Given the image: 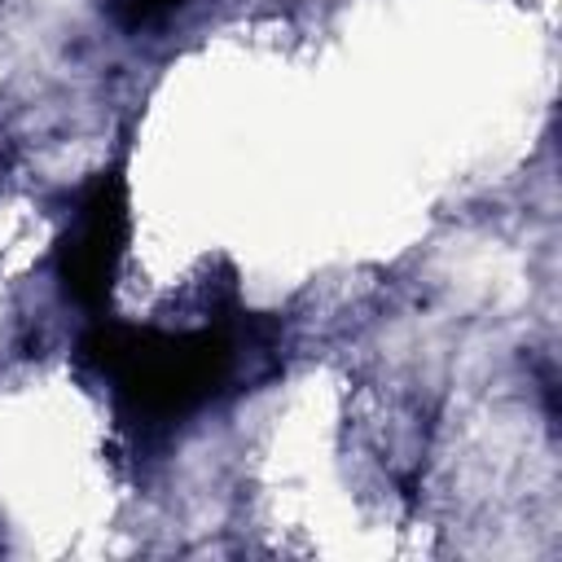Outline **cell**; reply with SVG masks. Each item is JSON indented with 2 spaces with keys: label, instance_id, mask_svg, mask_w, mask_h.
<instances>
[{
  "label": "cell",
  "instance_id": "cell-1",
  "mask_svg": "<svg viewBox=\"0 0 562 562\" xmlns=\"http://www.w3.org/2000/svg\"><path fill=\"white\" fill-rule=\"evenodd\" d=\"M88 356L101 373L114 378L123 404L145 422H171L198 408L224 386L237 364V347L224 329H97Z\"/></svg>",
  "mask_w": 562,
  "mask_h": 562
},
{
  "label": "cell",
  "instance_id": "cell-2",
  "mask_svg": "<svg viewBox=\"0 0 562 562\" xmlns=\"http://www.w3.org/2000/svg\"><path fill=\"white\" fill-rule=\"evenodd\" d=\"M123 246H127V189H123L119 171H105L83 193V202L57 246V268H61L66 294L79 299L83 307H97L110 294Z\"/></svg>",
  "mask_w": 562,
  "mask_h": 562
},
{
  "label": "cell",
  "instance_id": "cell-3",
  "mask_svg": "<svg viewBox=\"0 0 562 562\" xmlns=\"http://www.w3.org/2000/svg\"><path fill=\"white\" fill-rule=\"evenodd\" d=\"M184 0H110L114 18L127 26V31H145V26H158L167 22Z\"/></svg>",
  "mask_w": 562,
  "mask_h": 562
},
{
  "label": "cell",
  "instance_id": "cell-4",
  "mask_svg": "<svg viewBox=\"0 0 562 562\" xmlns=\"http://www.w3.org/2000/svg\"><path fill=\"white\" fill-rule=\"evenodd\" d=\"M0 171H4V136H0Z\"/></svg>",
  "mask_w": 562,
  "mask_h": 562
}]
</instances>
